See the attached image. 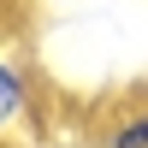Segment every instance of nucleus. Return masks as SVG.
<instances>
[{
	"label": "nucleus",
	"mask_w": 148,
	"mask_h": 148,
	"mask_svg": "<svg viewBox=\"0 0 148 148\" xmlns=\"http://www.w3.org/2000/svg\"><path fill=\"white\" fill-rule=\"evenodd\" d=\"M30 125H36V77L12 53V42H0V142H12Z\"/></svg>",
	"instance_id": "nucleus-1"
},
{
	"label": "nucleus",
	"mask_w": 148,
	"mask_h": 148,
	"mask_svg": "<svg viewBox=\"0 0 148 148\" xmlns=\"http://www.w3.org/2000/svg\"><path fill=\"white\" fill-rule=\"evenodd\" d=\"M101 148H148V107H130V113H119L113 125H107Z\"/></svg>",
	"instance_id": "nucleus-2"
},
{
	"label": "nucleus",
	"mask_w": 148,
	"mask_h": 148,
	"mask_svg": "<svg viewBox=\"0 0 148 148\" xmlns=\"http://www.w3.org/2000/svg\"><path fill=\"white\" fill-rule=\"evenodd\" d=\"M42 6H71V0H42Z\"/></svg>",
	"instance_id": "nucleus-3"
},
{
	"label": "nucleus",
	"mask_w": 148,
	"mask_h": 148,
	"mask_svg": "<svg viewBox=\"0 0 148 148\" xmlns=\"http://www.w3.org/2000/svg\"><path fill=\"white\" fill-rule=\"evenodd\" d=\"M142 95H148V89H142Z\"/></svg>",
	"instance_id": "nucleus-4"
}]
</instances>
